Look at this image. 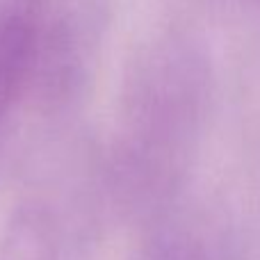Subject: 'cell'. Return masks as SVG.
Returning a JSON list of instances; mask_svg holds the SVG:
<instances>
[{
    "mask_svg": "<svg viewBox=\"0 0 260 260\" xmlns=\"http://www.w3.org/2000/svg\"><path fill=\"white\" fill-rule=\"evenodd\" d=\"M37 14L39 0H0V121L30 59Z\"/></svg>",
    "mask_w": 260,
    "mask_h": 260,
    "instance_id": "cell-1",
    "label": "cell"
}]
</instances>
